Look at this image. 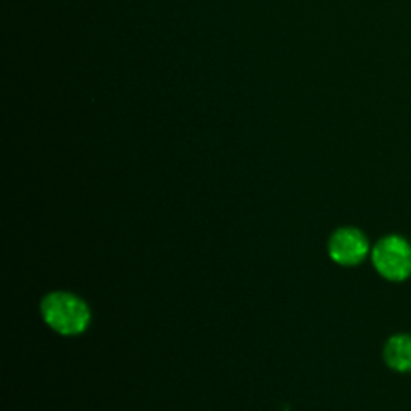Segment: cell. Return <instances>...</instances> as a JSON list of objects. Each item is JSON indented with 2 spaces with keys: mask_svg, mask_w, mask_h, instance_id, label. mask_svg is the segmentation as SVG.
<instances>
[{
  "mask_svg": "<svg viewBox=\"0 0 411 411\" xmlns=\"http://www.w3.org/2000/svg\"><path fill=\"white\" fill-rule=\"evenodd\" d=\"M373 264L390 282L407 279L411 275V246L400 236H386L373 249Z\"/></svg>",
  "mask_w": 411,
  "mask_h": 411,
  "instance_id": "obj_2",
  "label": "cell"
},
{
  "mask_svg": "<svg viewBox=\"0 0 411 411\" xmlns=\"http://www.w3.org/2000/svg\"><path fill=\"white\" fill-rule=\"evenodd\" d=\"M384 360L392 369L411 373V335H397L387 341Z\"/></svg>",
  "mask_w": 411,
  "mask_h": 411,
  "instance_id": "obj_4",
  "label": "cell"
},
{
  "mask_svg": "<svg viewBox=\"0 0 411 411\" xmlns=\"http://www.w3.org/2000/svg\"><path fill=\"white\" fill-rule=\"evenodd\" d=\"M40 311L45 323L59 335H79L91 321L87 303L81 297L62 291L45 296Z\"/></svg>",
  "mask_w": 411,
  "mask_h": 411,
  "instance_id": "obj_1",
  "label": "cell"
},
{
  "mask_svg": "<svg viewBox=\"0 0 411 411\" xmlns=\"http://www.w3.org/2000/svg\"><path fill=\"white\" fill-rule=\"evenodd\" d=\"M331 259L341 265H357L366 257L368 241L365 235L357 228H339L331 236L330 244Z\"/></svg>",
  "mask_w": 411,
  "mask_h": 411,
  "instance_id": "obj_3",
  "label": "cell"
}]
</instances>
